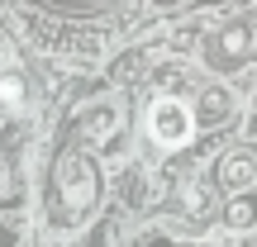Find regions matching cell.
Masks as SVG:
<instances>
[{"label":"cell","mask_w":257,"mask_h":247,"mask_svg":"<svg viewBox=\"0 0 257 247\" xmlns=\"http://www.w3.org/2000/svg\"><path fill=\"white\" fill-rule=\"evenodd\" d=\"M176 204H181L191 219H205V214H210V204H214V190H210V185H200V181H181Z\"/></svg>","instance_id":"obj_7"},{"label":"cell","mask_w":257,"mask_h":247,"mask_svg":"<svg viewBox=\"0 0 257 247\" xmlns=\"http://www.w3.org/2000/svg\"><path fill=\"white\" fill-rule=\"evenodd\" d=\"M229 110H233V100L219 91V86H210L191 114H195V124H200V128H210V124H224V119H229Z\"/></svg>","instance_id":"obj_6"},{"label":"cell","mask_w":257,"mask_h":247,"mask_svg":"<svg viewBox=\"0 0 257 247\" xmlns=\"http://www.w3.org/2000/svg\"><path fill=\"white\" fill-rule=\"evenodd\" d=\"M0 247H15V238H10V233H5V228H0Z\"/></svg>","instance_id":"obj_11"},{"label":"cell","mask_w":257,"mask_h":247,"mask_svg":"<svg viewBox=\"0 0 257 247\" xmlns=\"http://www.w3.org/2000/svg\"><path fill=\"white\" fill-rule=\"evenodd\" d=\"M214 176H219L224 190H248L257 181V152L252 147H233V152L219 157V166H214Z\"/></svg>","instance_id":"obj_4"},{"label":"cell","mask_w":257,"mask_h":247,"mask_svg":"<svg viewBox=\"0 0 257 247\" xmlns=\"http://www.w3.org/2000/svg\"><path fill=\"white\" fill-rule=\"evenodd\" d=\"M157 5H176V0H157Z\"/></svg>","instance_id":"obj_13"},{"label":"cell","mask_w":257,"mask_h":247,"mask_svg":"<svg viewBox=\"0 0 257 247\" xmlns=\"http://www.w3.org/2000/svg\"><path fill=\"white\" fill-rule=\"evenodd\" d=\"M191 133H195V114L186 100L162 95V100L148 105V138L157 147H181V143H191Z\"/></svg>","instance_id":"obj_2"},{"label":"cell","mask_w":257,"mask_h":247,"mask_svg":"<svg viewBox=\"0 0 257 247\" xmlns=\"http://www.w3.org/2000/svg\"><path fill=\"white\" fill-rule=\"evenodd\" d=\"M148 247H176V242H167V238H157V242H148Z\"/></svg>","instance_id":"obj_12"},{"label":"cell","mask_w":257,"mask_h":247,"mask_svg":"<svg viewBox=\"0 0 257 247\" xmlns=\"http://www.w3.org/2000/svg\"><path fill=\"white\" fill-rule=\"evenodd\" d=\"M81 133L91 138V143L110 147L114 138H119V110H114V105H100V110H91V114L81 119Z\"/></svg>","instance_id":"obj_5"},{"label":"cell","mask_w":257,"mask_h":247,"mask_svg":"<svg viewBox=\"0 0 257 247\" xmlns=\"http://www.w3.org/2000/svg\"><path fill=\"white\" fill-rule=\"evenodd\" d=\"M252 53V29L243 24H224L214 29V38L205 43V57H210V67H219V72H229V67H243Z\"/></svg>","instance_id":"obj_3"},{"label":"cell","mask_w":257,"mask_h":247,"mask_svg":"<svg viewBox=\"0 0 257 247\" xmlns=\"http://www.w3.org/2000/svg\"><path fill=\"white\" fill-rule=\"evenodd\" d=\"M224 223L238 233H248L257 223V195H238V200H229V209H224Z\"/></svg>","instance_id":"obj_8"},{"label":"cell","mask_w":257,"mask_h":247,"mask_svg":"<svg viewBox=\"0 0 257 247\" xmlns=\"http://www.w3.org/2000/svg\"><path fill=\"white\" fill-rule=\"evenodd\" d=\"M95 200H100V171H95V162L86 152H67L57 162V209L67 214L62 223H76L81 214H91Z\"/></svg>","instance_id":"obj_1"},{"label":"cell","mask_w":257,"mask_h":247,"mask_svg":"<svg viewBox=\"0 0 257 247\" xmlns=\"http://www.w3.org/2000/svg\"><path fill=\"white\" fill-rule=\"evenodd\" d=\"M10 190V171H5V162H0V195Z\"/></svg>","instance_id":"obj_10"},{"label":"cell","mask_w":257,"mask_h":247,"mask_svg":"<svg viewBox=\"0 0 257 247\" xmlns=\"http://www.w3.org/2000/svg\"><path fill=\"white\" fill-rule=\"evenodd\" d=\"M24 100H29V86H24V76L5 72V76H0V105H5V110H24Z\"/></svg>","instance_id":"obj_9"}]
</instances>
